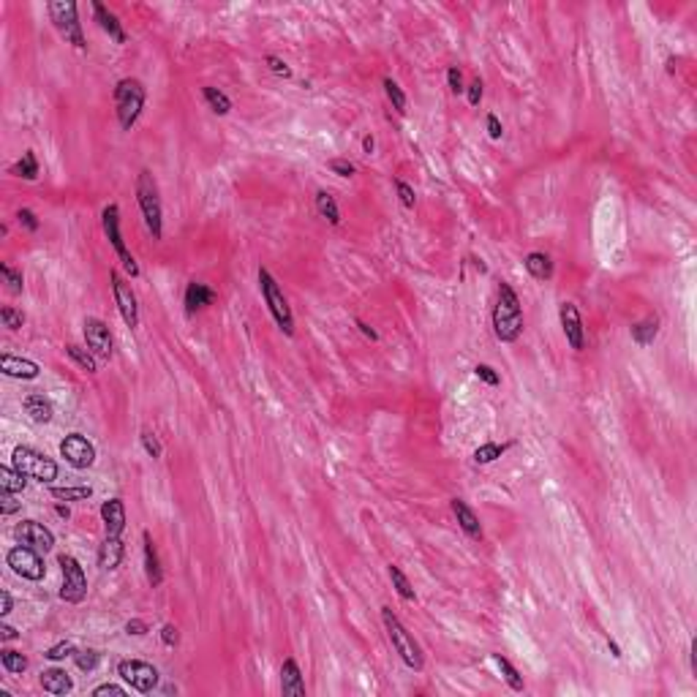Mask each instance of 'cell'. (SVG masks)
<instances>
[{"instance_id":"bcb514c9","label":"cell","mask_w":697,"mask_h":697,"mask_svg":"<svg viewBox=\"0 0 697 697\" xmlns=\"http://www.w3.org/2000/svg\"><path fill=\"white\" fill-rule=\"evenodd\" d=\"M474 376H477L479 381H485L488 387H499V384H501V376H499L490 365H485V363H479V365L474 368Z\"/></svg>"},{"instance_id":"5bb4252c","label":"cell","mask_w":697,"mask_h":697,"mask_svg":"<svg viewBox=\"0 0 697 697\" xmlns=\"http://www.w3.org/2000/svg\"><path fill=\"white\" fill-rule=\"evenodd\" d=\"M82 332H85V343L87 349L98 357V360H110L112 352H114V341H112V332L107 327V322L96 319V316H87L85 325H82Z\"/></svg>"},{"instance_id":"f1b7e54d","label":"cell","mask_w":697,"mask_h":697,"mask_svg":"<svg viewBox=\"0 0 697 697\" xmlns=\"http://www.w3.org/2000/svg\"><path fill=\"white\" fill-rule=\"evenodd\" d=\"M52 499L58 501H87L93 496V488L90 485H66V488H49Z\"/></svg>"},{"instance_id":"816d5d0a","label":"cell","mask_w":697,"mask_h":697,"mask_svg":"<svg viewBox=\"0 0 697 697\" xmlns=\"http://www.w3.org/2000/svg\"><path fill=\"white\" fill-rule=\"evenodd\" d=\"M161 643L166 646V648H175L178 643H180V632H178V626L175 624H166L161 629Z\"/></svg>"},{"instance_id":"603a6c76","label":"cell","mask_w":697,"mask_h":697,"mask_svg":"<svg viewBox=\"0 0 697 697\" xmlns=\"http://www.w3.org/2000/svg\"><path fill=\"white\" fill-rule=\"evenodd\" d=\"M93 17H96V22L101 25V31H104V33H110V38H114L117 44H126V31H123V22L117 19V14H112V11L107 8V6H104V3L93 0Z\"/></svg>"},{"instance_id":"6125c7cd","label":"cell","mask_w":697,"mask_h":697,"mask_svg":"<svg viewBox=\"0 0 697 697\" xmlns=\"http://www.w3.org/2000/svg\"><path fill=\"white\" fill-rule=\"evenodd\" d=\"M373 150H376V139H373L370 134H365V137H363V153H365V155H370Z\"/></svg>"},{"instance_id":"7a4b0ae2","label":"cell","mask_w":697,"mask_h":697,"mask_svg":"<svg viewBox=\"0 0 697 697\" xmlns=\"http://www.w3.org/2000/svg\"><path fill=\"white\" fill-rule=\"evenodd\" d=\"M145 85L134 76H126L114 85V114H117V123L123 131H131L137 126L139 114L145 110Z\"/></svg>"},{"instance_id":"cb8c5ba5","label":"cell","mask_w":697,"mask_h":697,"mask_svg":"<svg viewBox=\"0 0 697 697\" xmlns=\"http://www.w3.org/2000/svg\"><path fill=\"white\" fill-rule=\"evenodd\" d=\"M183 300H185V311H188V313H196V311H202V308H207V305L216 302V292H213L210 286L199 284V281H191V284L185 286Z\"/></svg>"},{"instance_id":"30bf717a","label":"cell","mask_w":697,"mask_h":697,"mask_svg":"<svg viewBox=\"0 0 697 697\" xmlns=\"http://www.w3.org/2000/svg\"><path fill=\"white\" fill-rule=\"evenodd\" d=\"M58 564H60V572H63L60 599L69 602V605H79V602L87 596V578H85L82 564H79L74 556H69V553H60V556H58Z\"/></svg>"},{"instance_id":"52a82bcc","label":"cell","mask_w":697,"mask_h":697,"mask_svg":"<svg viewBox=\"0 0 697 697\" xmlns=\"http://www.w3.org/2000/svg\"><path fill=\"white\" fill-rule=\"evenodd\" d=\"M49 19L55 22V28L60 31V36L66 38L69 44H74L76 49H87V41L82 33V22H79V6L74 0H52L46 6Z\"/></svg>"},{"instance_id":"ffe728a7","label":"cell","mask_w":697,"mask_h":697,"mask_svg":"<svg viewBox=\"0 0 697 697\" xmlns=\"http://www.w3.org/2000/svg\"><path fill=\"white\" fill-rule=\"evenodd\" d=\"M449 507H452V515H455V520H458V526L463 528V534L469 537V540H482V526H479V517L474 515V510L463 501V499H452L449 501Z\"/></svg>"},{"instance_id":"f546056e","label":"cell","mask_w":697,"mask_h":697,"mask_svg":"<svg viewBox=\"0 0 697 697\" xmlns=\"http://www.w3.org/2000/svg\"><path fill=\"white\" fill-rule=\"evenodd\" d=\"M490 660L496 662V667L501 670V676H504V681L510 684V689H513V692H523V687H526V684H523V676L517 673V667H515L513 662L507 660V657H501V654H490Z\"/></svg>"},{"instance_id":"9f6ffc18","label":"cell","mask_w":697,"mask_h":697,"mask_svg":"<svg viewBox=\"0 0 697 697\" xmlns=\"http://www.w3.org/2000/svg\"><path fill=\"white\" fill-rule=\"evenodd\" d=\"M101 695L126 697V689H123V687H117V684H101V687H96V689H93V697H101Z\"/></svg>"},{"instance_id":"ab89813d","label":"cell","mask_w":697,"mask_h":697,"mask_svg":"<svg viewBox=\"0 0 697 697\" xmlns=\"http://www.w3.org/2000/svg\"><path fill=\"white\" fill-rule=\"evenodd\" d=\"M74 662H76V667H79L82 673H93V670L98 667V662H101V654H98L96 648H76Z\"/></svg>"},{"instance_id":"4dcf8cb0","label":"cell","mask_w":697,"mask_h":697,"mask_svg":"<svg viewBox=\"0 0 697 697\" xmlns=\"http://www.w3.org/2000/svg\"><path fill=\"white\" fill-rule=\"evenodd\" d=\"M28 485V477L22 472H17L14 466H3L0 469V490L3 493H22Z\"/></svg>"},{"instance_id":"9c48e42d","label":"cell","mask_w":697,"mask_h":697,"mask_svg":"<svg viewBox=\"0 0 697 697\" xmlns=\"http://www.w3.org/2000/svg\"><path fill=\"white\" fill-rule=\"evenodd\" d=\"M6 564H8L11 572L19 575L22 580H33V583H38V580H44V575H46L41 551L31 548V545H22V542L6 553Z\"/></svg>"},{"instance_id":"484cf974","label":"cell","mask_w":697,"mask_h":697,"mask_svg":"<svg viewBox=\"0 0 697 697\" xmlns=\"http://www.w3.org/2000/svg\"><path fill=\"white\" fill-rule=\"evenodd\" d=\"M523 264H526L528 275H531V278H537V281H551L553 278V261H551V257H548V254H542V251H531V254H526Z\"/></svg>"},{"instance_id":"1f68e13d","label":"cell","mask_w":697,"mask_h":697,"mask_svg":"<svg viewBox=\"0 0 697 697\" xmlns=\"http://www.w3.org/2000/svg\"><path fill=\"white\" fill-rule=\"evenodd\" d=\"M515 441H507V444H496V441H488V444H482L474 449V463L477 466H485V463H493V461H499L510 447H513Z\"/></svg>"},{"instance_id":"6da1fadb","label":"cell","mask_w":697,"mask_h":697,"mask_svg":"<svg viewBox=\"0 0 697 697\" xmlns=\"http://www.w3.org/2000/svg\"><path fill=\"white\" fill-rule=\"evenodd\" d=\"M493 332L501 343H515L523 335V305L510 284H499V300L493 305Z\"/></svg>"},{"instance_id":"e0dca14e","label":"cell","mask_w":697,"mask_h":697,"mask_svg":"<svg viewBox=\"0 0 697 697\" xmlns=\"http://www.w3.org/2000/svg\"><path fill=\"white\" fill-rule=\"evenodd\" d=\"M0 370H3L8 379H22V381H33V379H38V373H41L38 363L28 360V357L8 354V352L0 357Z\"/></svg>"},{"instance_id":"681fc988","label":"cell","mask_w":697,"mask_h":697,"mask_svg":"<svg viewBox=\"0 0 697 697\" xmlns=\"http://www.w3.org/2000/svg\"><path fill=\"white\" fill-rule=\"evenodd\" d=\"M447 85H449V90H452L455 96L466 90V87H463V74H461L458 66H449V69H447Z\"/></svg>"},{"instance_id":"d6986e66","label":"cell","mask_w":697,"mask_h":697,"mask_svg":"<svg viewBox=\"0 0 697 697\" xmlns=\"http://www.w3.org/2000/svg\"><path fill=\"white\" fill-rule=\"evenodd\" d=\"M142 556H145L147 583L153 588H158L164 583V567H161V558H158V551H155V542H153L150 531H142Z\"/></svg>"},{"instance_id":"b9f144b4","label":"cell","mask_w":697,"mask_h":697,"mask_svg":"<svg viewBox=\"0 0 697 697\" xmlns=\"http://www.w3.org/2000/svg\"><path fill=\"white\" fill-rule=\"evenodd\" d=\"M139 441H142L145 452L150 455V458H153V461H158V458L164 455V447H161V441H158V436H155L153 431H147V428H145V431L139 433Z\"/></svg>"},{"instance_id":"e7e4bbea","label":"cell","mask_w":697,"mask_h":697,"mask_svg":"<svg viewBox=\"0 0 697 697\" xmlns=\"http://www.w3.org/2000/svg\"><path fill=\"white\" fill-rule=\"evenodd\" d=\"M55 513L60 515V517H66V520L71 517V510H69V507H63V504H58V507H55Z\"/></svg>"},{"instance_id":"ba28073f","label":"cell","mask_w":697,"mask_h":697,"mask_svg":"<svg viewBox=\"0 0 697 697\" xmlns=\"http://www.w3.org/2000/svg\"><path fill=\"white\" fill-rule=\"evenodd\" d=\"M101 226H104V234L110 240V246L114 248V254L120 259L123 270L131 275V278H139L142 270L137 264V259L131 257V251L126 248V240H123V232H120V207L117 205H107L104 213H101Z\"/></svg>"},{"instance_id":"7402d4cb","label":"cell","mask_w":697,"mask_h":697,"mask_svg":"<svg viewBox=\"0 0 697 697\" xmlns=\"http://www.w3.org/2000/svg\"><path fill=\"white\" fill-rule=\"evenodd\" d=\"M281 692L286 697H305V681H302L300 664L292 657L281 664Z\"/></svg>"},{"instance_id":"d590c367","label":"cell","mask_w":697,"mask_h":697,"mask_svg":"<svg viewBox=\"0 0 697 697\" xmlns=\"http://www.w3.org/2000/svg\"><path fill=\"white\" fill-rule=\"evenodd\" d=\"M11 172L17 175V178H25V180H36L38 178V158L33 150H25L22 153V158L11 166Z\"/></svg>"},{"instance_id":"e575fe53","label":"cell","mask_w":697,"mask_h":697,"mask_svg":"<svg viewBox=\"0 0 697 697\" xmlns=\"http://www.w3.org/2000/svg\"><path fill=\"white\" fill-rule=\"evenodd\" d=\"M66 354H69L82 370H87V373H96V370H98V363H96L98 357H96L90 349H82V346H76V343H69V346H66Z\"/></svg>"},{"instance_id":"11a10c76","label":"cell","mask_w":697,"mask_h":697,"mask_svg":"<svg viewBox=\"0 0 697 697\" xmlns=\"http://www.w3.org/2000/svg\"><path fill=\"white\" fill-rule=\"evenodd\" d=\"M466 96H469V104H472V107H479V101H482V79H474V82L466 87Z\"/></svg>"},{"instance_id":"8992f818","label":"cell","mask_w":697,"mask_h":697,"mask_svg":"<svg viewBox=\"0 0 697 697\" xmlns=\"http://www.w3.org/2000/svg\"><path fill=\"white\" fill-rule=\"evenodd\" d=\"M11 466L17 469V472H22L25 477L31 479H38V482H44V485H49L52 479H58V463L49 458V455H44V452H38L33 447H14V452H11Z\"/></svg>"},{"instance_id":"f907efd6","label":"cell","mask_w":697,"mask_h":697,"mask_svg":"<svg viewBox=\"0 0 697 697\" xmlns=\"http://www.w3.org/2000/svg\"><path fill=\"white\" fill-rule=\"evenodd\" d=\"M17 221H19V226H25L28 232H38V218L33 210H28V207H22V210H17Z\"/></svg>"},{"instance_id":"f5cc1de1","label":"cell","mask_w":697,"mask_h":697,"mask_svg":"<svg viewBox=\"0 0 697 697\" xmlns=\"http://www.w3.org/2000/svg\"><path fill=\"white\" fill-rule=\"evenodd\" d=\"M17 493H3V507H0V513H3V517H8V515H14L19 507H22V501H17L14 499Z\"/></svg>"},{"instance_id":"c3c4849f","label":"cell","mask_w":697,"mask_h":697,"mask_svg":"<svg viewBox=\"0 0 697 697\" xmlns=\"http://www.w3.org/2000/svg\"><path fill=\"white\" fill-rule=\"evenodd\" d=\"M264 63L270 66V71L275 74V76H284V79H289V76H292V69H289V66H286L278 55H267V58H264Z\"/></svg>"},{"instance_id":"44dd1931","label":"cell","mask_w":697,"mask_h":697,"mask_svg":"<svg viewBox=\"0 0 697 697\" xmlns=\"http://www.w3.org/2000/svg\"><path fill=\"white\" fill-rule=\"evenodd\" d=\"M41 689L44 692H49V695L55 697H66L74 692V681L71 676L66 673V670H60V667H49V670H44L41 673Z\"/></svg>"},{"instance_id":"7c38bea8","label":"cell","mask_w":697,"mask_h":697,"mask_svg":"<svg viewBox=\"0 0 697 697\" xmlns=\"http://www.w3.org/2000/svg\"><path fill=\"white\" fill-rule=\"evenodd\" d=\"M110 281H112V294H114V302H117V311H120V316H123V322H126V327H139V305H137V294L131 289V284L120 275V273H110Z\"/></svg>"},{"instance_id":"4fadbf2b","label":"cell","mask_w":697,"mask_h":697,"mask_svg":"<svg viewBox=\"0 0 697 697\" xmlns=\"http://www.w3.org/2000/svg\"><path fill=\"white\" fill-rule=\"evenodd\" d=\"M60 455L66 458V463L71 469H90L96 463V447L93 441L85 439L82 433H69L66 439L60 441Z\"/></svg>"},{"instance_id":"9a60e30c","label":"cell","mask_w":697,"mask_h":697,"mask_svg":"<svg viewBox=\"0 0 697 697\" xmlns=\"http://www.w3.org/2000/svg\"><path fill=\"white\" fill-rule=\"evenodd\" d=\"M558 319H561V330H564L567 343H569L575 352H583V349H586V327H583V319H580L578 305H575V302H561V305H558Z\"/></svg>"},{"instance_id":"f35d334b","label":"cell","mask_w":697,"mask_h":697,"mask_svg":"<svg viewBox=\"0 0 697 697\" xmlns=\"http://www.w3.org/2000/svg\"><path fill=\"white\" fill-rule=\"evenodd\" d=\"M384 93H387L393 110L398 112V114H406V93L401 90V85H398L395 79H390V76L384 79Z\"/></svg>"},{"instance_id":"91938a15","label":"cell","mask_w":697,"mask_h":697,"mask_svg":"<svg viewBox=\"0 0 697 697\" xmlns=\"http://www.w3.org/2000/svg\"><path fill=\"white\" fill-rule=\"evenodd\" d=\"M0 637H3L6 643H11V640H17V637H19V632H17L14 626L3 624V626H0Z\"/></svg>"},{"instance_id":"ac0fdd59","label":"cell","mask_w":697,"mask_h":697,"mask_svg":"<svg viewBox=\"0 0 697 697\" xmlns=\"http://www.w3.org/2000/svg\"><path fill=\"white\" fill-rule=\"evenodd\" d=\"M101 523L107 537H123L126 531V504L120 499H110L101 504Z\"/></svg>"},{"instance_id":"7dc6e473","label":"cell","mask_w":697,"mask_h":697,"mask_svg":"<svg viewBox=\"0 0 697 697\" xmlns=\"http://www.w3.org/2000/svg\"><path fill=\"white\" fill-rule=\"evenodd\" d=\"M395 191H398V199H401V205L404 207H414L417 205V193H414V188L406 183V180H395Z\"/></svg>"},{"instance_id":"277c9868","label":"cell","mask_w":697,"mask_h":697,"mask_svg":"<svg viewBox=\"0 0 697 697\" xmlns=\"http://www.w3.org/2000/svg\"><path fill=\"white\" fill-rule=\"evenodd\" d=\"M137 202H139L147 232L153 234V240H161L164 237V207H161L158 183L147 169H142L137 178Z\"/></svg>"},{"instance_id":"8fae6325","label":"cell","mask_w":697,"mask_h":697,"mask_svg":"<svg viewBox=\"0 0 697 697\" xmlns=\"http://www.w3.org/2000/svg\"><path fill=\"white\" fill-rule=\"evenodd\" d=\"M117 676H120L134 692H139V695H150V692L158 687V678H161L158 667L150 664V662H142V660H123L117 664Z\"/></svg>"},{"instance_id":"3957f363","label":"cell","mask_w":697,"mask_h":697,"mask_svg":"<svg viewBox=\"0 0 697 697\" xmlns=\"http://www.w3.org/2000/svg\"><path fill=\"white\" fill-rule=\"evenodd\" d=\"M381 624L387 629V637H390V643H393V648H395V654L404 660L406 667H411V670H422L425 667V657H422V648H420V643L408 635V629L401 624V619L393 613V608H381Z\"/></svg>"},{"instance_id":"db71d44e","label":"cell","mask_w":697,"mask_h":697,"mask_svg":"<svg viewBox=\"0 0 697 697\" xmlns=\"http://www.w3.org/2000/svg\"><path fill=\"white\" fill-rule=\"evenodd\" d=\"M485 123H488V134H490V139H501V134H504V128H501V120L490 112L488 117H485Z\"/></svg>"},{"instance_id":"83f0119b","label":"cell","mask_w":697,"mask_h":697,"mask_svg":"<svg viewBox=\"0 0 697 697\" xmlns=\"http://www.w3.org/2000/svg\"><path fill=\"white\" fill-rule=\"evenodd\" d=\"M22 408L31 414V420L33 422H49L52 420V404L44 398V395H38V393H33V395H25V401H22Z\"/></svg>"},{"instance_id":"6f0895ef","label":"cell","mask_w":697,"mask_h":697,"mask_svg":"<svg viewBox=\"0 0 697 697\" xmlns=\"http://www.w3.org/2000/svg\"><path fill=\"white\" fill-rule=\"evenodd\" d=\"M126 632H128V635H134V637H145L147 632H150V626H147L142 619H131V621L126 624Z\"/></svg>"},{"instance_id":"60d3db41","label":"cell","mask_w":697,"mask_h":697,"mask_svg":"<svg viewBox=\"0 0 697 697\" xmlns=\"http://www.w3.org/2000/svg\"><path fill=\"white\" fill-rule=\"evenodd\" d=\"M0 322H3V327H8V330H19V327L25 325V313L17 311V308H11V305H3V308H0Z\"/></svg>"},{"instance_id":"94428289","label":"cell","mask_w":697,"mask_h":697,"mask_svg":"<svg viewBox=\"0 0 697 697\" xmlns=\"http://www.w3.org/2000/svg\"><path fill=\"white\" fill-rule=\"evenodd\" d=\"M354 325H357V327H360V332H363V335H365V338H370V341H379V332L373 330V327H370V325H365V322H363V319H357V322H354Z\"/></svg>"},{"instance_id":"ee69618b","label":"cell","mask_w":697,"mask_h":697,"mask_svg":"<svg viewBox=\"0 0 697 697\" xmlns=\"http://www.w3.org/2000/svg\"><path fill=\"white\" fill-rule=\"evenodd\" d=\"M74 654H76V648H74V643H69V640H63V643H58V646H52V648L44 651V657L49 662H60L66 660V657H74Z\"/></svg>"},{"instance_id":"836d02e7","label":"cell","mask_w":697,"mask_h":697,"mask_svg":"<svg viewBox=\"0 0 697 697\" xmlns=\"http://www.w3.org/2000/svg\"><path fill=\"white\" fill-rule=\"evenodd\" d=\"M387 575H390L393 588L398 591V596H401V599H406V602H414V599H417V594H414V588H411V583H408V578L404 575V569H401V567L390 564V567H387Z\"/></svg>"},{"instance_id":"5b68a950","label":"cell","mask_w":697,"mask_h":697,"mask_svg":"<svg viewBox=\"0 0 697 697\" xmlns=\"http://www.w3.org/2000/svg\"><path fill=\"white\" fill-rule=\"evenodd\" d=\"M259 292H261V300L267 302V311L273 313L275 325L284 330V335H294V313L289 308V300L284 289L278 286V281L270 275V270L259 267Z\"/></svg>"},{"instance_id":"d6a6232c","label":"cell","mask_w":697,"mask_h":697,"mask_svg":"<svg viewBox=\"0 0 697 697\" xmlns=\"http://www.w3.org/2000/svg\"><path fill=\"white\" fill-rule=\"evenodd\" d=\"M202 96H205V101H207V107L216 112V114H229L232 112V98L218 90V87H202Z\"/></svg>"},{"instance_id":"7bdbcfd3","label":"cell","mask_w":697,"mask_h":697,"mask_svg":"<svg viewBox=\"0 0 697 697\" xmlns=\"http://www.w3.org/2000/svg\"><path fill=\"white\" fill-rule=\"evenodd\" d=\"M0 275H3V281L8 284V289L14 294L22 292V273L19 270H14L11 264H0Z\"/></svg>"},{"instance_id":"2e32d148","label":"cell","mask_w":697,"mask_h":697,"mask_svg":"<svg viewBox=\"0 0 697 697\" xmlns=\"http://www.w3.org/2000/svg\"><path fill=\"white\" fill-rule=\"evenodd\" d=\"M14 537H17L22 545H31V548H36V551H41V553L55 548V534H52L44 523H38V520H19V523L14 526Z\"/></svg>"},{"instance_id":"be15d7a7","label":"cell","mask_w":697,"mask_h":697,"mask_svg":"<svg viewBox=\"0 0 697 697\" xmlns=\"http://www.w3.org/2000/svg\"><path fill=\"white\" fill-rule=\"evenodd\" d=\"M608 648H610V654H613L616 660H621V648H619V643H616L613 637H608Z\"/></svg>"},{"instance_id":"f6af8a7d","label":"cell","mask_w":697,"mask_h":697,"mask_svg":"<svg viewBox=\"0 0 697 697\" xmlns=\"http://www.w3.org/2000/svg\"><path fill=\"white\" fill-rule=\"evenodd\" d=\"M327 166H330L332 175H338V178H352L357 169H354V164L349 161V158H330L327 161Z\"/></svg>"},{"instance_id":"74e56055","label":"cell","mask_w":697,"mask_h":697,"mask_svg":"<svg viewBox=\"0 0 697 697\" xmlns=\"http://www.w3.org/2000/svg\"><path fill=\"white\" fill-rule=\"evenodd\" d=\"M316 210H319V216L322 218H327L332 226H338L341 223V210H338V202L332 199L327 191H319L316 193Z\"/></svg>"},{"instance_id":"d4e9b609","label":"cell","mask_w":697,"mask_h":697,"mask_svg":"<svg viewBox=\"0 0 697 697\" xmlns=\"http://www.w3.org/2000/svg\"><path fill=\"white\" fill-rule=\"evenodd\" d=\"M123 556H126L123 540H120V537H104V542H101V548H98V567L107 569V572H112V569L120 567Z\"/></svg>"},{"instance_id":"8d00e7d4","label":"cell","mask_w":697,"mask_h":697,"mask_svg":"<svg viewBox=\"0 0 697 697\" xmlns=\"http://www.w3.org/2000/svg\"><path fill=\"white\" fill-rule=\"evenodd\" d=\"M0 664H3L6 673L19 676V673L28 670V657L19 654V651H14V648H3V651H0Z\"/></svg>"},{"instance_id":"4316f807","label":"cell","mask_w":697,"mask_h":697,"mask_svg":"<svg viewBox=\"0 0 697 697\" xmlns=\"http://www.w3.org/2000/svg\"><path fill=\"white\" fill-rule=\"evenodd\" d=\"M629 335H632V341H635L637 346H651V343L657 341V335H660V319H657V316H648V319H643V322H635V325L629 327Z\"/></svg>"},{"instance_id":"680465c9","label":"cell","mask_w":697,"mask_h":697,"mask_svg":"<svg viewBox=\"0 0 697 697\" xmlns=\"http://www.w3.org/2000/svg\"><path fill=\"white\" fill-rule=\"evenodd\" d=\"M11 610H14V596H11V591H0V616L6 619Z\"/></svg>"}]
</instances>
